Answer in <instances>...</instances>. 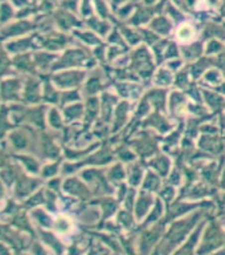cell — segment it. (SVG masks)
<instances>
[{
  "instance_id": "6da1fadb",
  "label": "cell",
  "mask_w": 225,
  "mask_h": 255,
  "mask_svg": "<svg viewBox=\"0 0 225 255\" xmlns=\"http://www.w3.org/2000/svg\"><path fill=\"white\" fill-rule=\"evenodd\" d=\"M192 36H194V29L188 24H184V25L179 28L178 37L180 40H190Z\"/></svg>"
}]
</instances>
